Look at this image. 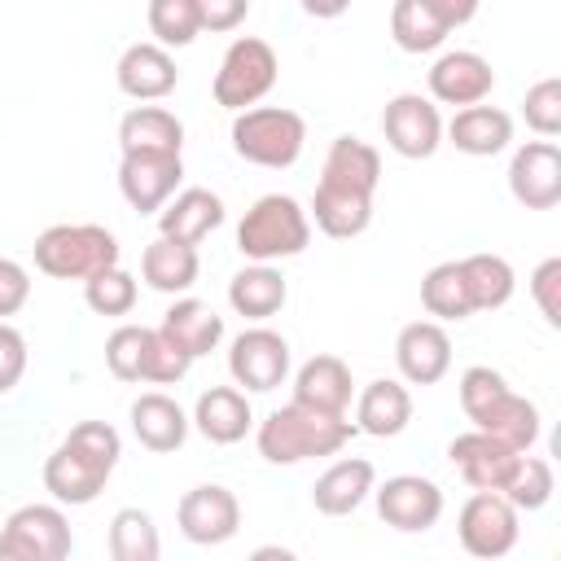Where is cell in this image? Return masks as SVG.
<instances>
[{"label": "cell", "instance_id": "6da1fadb", "mask_svg": "<svg viewBox=\"0 0 561 561\" xmlns=\"http://www.w3.org/2000/svg\"><path fill=\"white\" fill-rule=\"evenodd\" d=\"M123 456L118 430L105 421H79L61 447L44 460V491L57 504H92Z\"/></svg>", "mask_w": 561, "mask_h": 561}, {"label": "cell", "instance_id": "7a4b0ae2", "mask_svg": "<svg viewBox=\"0 0 561 561\" xmlns=\"http://www.w3.org/2000/svg\"><path fill=\"white\" fill-rule=\"evenodd\" d=\"M460 408L473 421V430H486L517 451H530L539 438V408L513 394L508 381L486 364H473L460 373Z\"/></svg>", "mask_w": 561, "mask_h": 561}, {"label": "cell", "instance_id": "3957f363", "mask_svg": "<svg viewBox=\"0 0 561 561\" xmlns=\"http://www.w3.org/2000/svg\"><path fill=\"white\" fill-rule=\"evenodd\" d=\"M355 434L359 430L346 416H329V412H316V408H302V403H285L259 425L254 443H259V456L267 465H298V460H311V456L342 451Z\"/></svg>", "mask_w": 561, "mask_h": 561}, {"label": "cell", "instance_id": "277c9868", "mask_svg": "<svg viewBox=\"0 0 561 561\" xmlns=\"http://www.w3.org/2000/svg\"><path fill=\"white\" fill-rule=\"evenodd\" d=\"M311 241V219L307 210L285 197V193H267L259 197L245 219L237 224V250L254 263H272V259H294L302 254Z\"/></svg>", "mask_w": 561, "mask_h": 561}, {"label": "cell", "instance_id": "5b68a950", "mask_svg": "<svg viewBox=\"0 0 561 561\" xmlns=\"http://www.w3.org/2000/svg\"><path fill=\"white\" fill-rule=\"evenodd\" d=\"M118 263V241L101 224H53L35 237V267L53 280H88Z\"/></svg>", "mask_w": 561, "mask_h": 561}, {"label": "cell", "instance_id": "8992f818", "mask_svg": "<svg viewBox=\"0 0 561 561\" xmlns=\"http://www.w3.org/2000/svg\"><path fill=\"white\" fill-rule=\"evenodd\" d=\"M105 364L118 381H158L171 386L188 373V355L162 333V329H145V324H118L105 337Z\"/></svg>", "mask_w": 561, "mask_h": 561}, {"label": "cell", "instance_id": "52a82bcc", "mask_svg": "<svg viewBox=\"0 0 561 561\" xmlns=\"http://www.w3.org/2000/svg\"><path fill=\"white\" fill-rule=\"evenodd\" d=\"M307 145V123L302 114L285 110V105H259V110H237L232 118V149L237 158L254 162V167H294L298 153Z\"/></svg>", "mask_w": 561, "mask_h": 561}, {"label": "cell", "instance_id": "ba28073f", "mask_svg": "<svg viewBox=\"0 0 561 561\" xmlns=\"http://www.w3.org/2000/svg\"><path fill=\"white\" fill-rule=\"evenodd\" d=\"M276 53H272V44L267 39H254V35H241V39H232L228 44V53H224V61H219V70H215V105H224V110H250V105H259L267 92H272V83H276Z\"/></svg>", "mask_w": 561, "mask_h": 561}, {"label": "cell", "instance_id": "9c48e42d", "mask_svg": "<svg viewBox=\"0 0 561 561\" xmlns=\"http://www.w3.org/2000/svg\"><path fill=\"white\" fill-rule=\"evenodd\" d=\"M70 548L75 535L57 504H22L0 530V561H61Z\"/></svg>", "mask_w": 561, "mask_h": 561}, {"label": "cell", "instance_id": "30bf717a", "mask_svg": "<svg viewBox=\"0 0 561 561\" xmlns=\"http://www.w3.org/2000/svg\"><path fill=\"white\" fill-rule=\"evenodd\" d=\"M456 530H460V548L469 557H504L513 552L522 526H517V508L508 504L504 491H473L456 517Z\"/></svg>", "mask_w": 561, "mask_h": 561}, {"label": "cell", "instance_id": "8fae6325", "mask_svg": "<svg viewBox=\"0 0 561 561\" xmlns=\"http://www.w3.org/2000/svg\"><path fill=\"white\" fill-rule=\"evenodd\" d=\"M381 131H386V145L399 153V158H430L438 145H443V118H438V105L421 92H399L394 101H386L381 110Z\"/></svg>", "mask_w": 561, "mask_h": 561}, {"label": "cell", "instance_id": "7c38bea8", "mask_svg": "<svg viewBox=\"0 0 561 561\" xmlns=\"http://www.w3.org/2000/svg\"><path fill=\"white\" fill-rule=\"evenodd\" d=\"M228 373L237 386L245 390H276L285 377H289V342L276 333V329H245L232 337V351H228Z\"/></svg>", "mask_w": 561, "mask_h": 561}, {"label": "cell", "instance_id": "4fadbf2b", "mask_svg": "<svg viewBox=\"0 0 561 561\" xmlns=\"http://www.w3.org/2000/svg\"><path fill=\"white\" fill-rule=\"evenodd\" d=\"M508 193L526 210H552L561 202V149L543 140H526L508 162Z\"/></svg>", "mask_w": 561, "mask_h": 561}, {"label": "cell", "instance_id": "5bb4252c", "mask_svg": "<svg viewBox=\"0 0 561 561\" xmlns=\"http://www.w3.org/2000/svg\"><path fill=\"white\" fill-rule=\"evenodd\" d=\"M377 513L394 530H430L443 517V491L421 473H394L377 486Z\"/></svg>", "mask_w": 561, "mask_h": 561}, {"label": "cell", "instance_id": "9a60e30c", "mask_svg": "<svg viewBox=\"0 0 561 561\" xmlns=\"http://www.w3.org/2000/svg\"><path fill=\"white\" fill-rule=\"evenodd\" d=\"M175 522H180L184 539L210 548V543H224V539L237 535V526H241V504H237V495H232L228 486L206 482V486H193V491L180 495Z\"/></svg>", "mask_w": 561, "mask_h": 561}, {"label": "cell", "instance_id": "2e32d148", "mask_svg": "<svg viewBox=\"0 0 561 561\" xmlns=\"http://www.w3.org/2000/svg\"><path fill=\"white\" fill-rule=\"evenodd\" d=\"M451 465L460 469V478L473 486V491H504V482L513 478L522 451L500 443L495 434L486 430H469V434H456L451 447H447Z\"/></svg>", "mask_w": 561, "mask_h": 561}, {"label": "cell", "instance_id": "e0dca14e", "mask_svg": "<svg viewBox=\"0 0 561 561\" xmlns=\"http://www.w3.org/2000/svg\"><path fill=\"white\" fill-rule=\"evenodd\" d=\"M180 180H184L180 153H123V162H118V188H123L127 206L140 215L162 210Z\"/></svg>", "mask_w": 561, "mask_h": 561}, {"label": "cell", "instance_id": "ac0fdd59", "mask_svg": "<svg viewBox=\"0 0 561 561\" xmlns=\"http://www.w3.org/2000/svg\"><path fill=\"white\" fill-rule=\"evenodd\" d=\"M495 88V70L482 53L451 48L430 66V96L443 105H478Z\"/></svg>", "mask_w": 561, "mask_h": 561}, {"label": "cell", "instance_id": "d6986e66", "mask_svg": "<svg viewBox=\"0 0 561 561\" xmlns=\"http://www.w3.org/2000/svg\"><path fill=\"white\" fill-rule=\"evenodd\" d=\"M394 364L412 386H434L451 368V337L438 320H412L394 337Z\"/></svg>", "mask_w": 561, "mask_h": 561}, {"label": "cell", "instance_id": "ffe728a7", "mask_svg": "<svg viewBox=\"0 0 561 561\" xmlns=\"http://www.w3.org/2000/svg\"><path fill=\"white\" fill-rule=\"evenodd\" d=\"M114 75H118V88L131 101H162L180 83V70H175L171 53L162 44H149V39L145 44H127L118 66H114Z\"/></svg>", "mask_w": 561, "mask_h": 561}, {"label": "cell", "instance_id": "44dd1931", "mask_svg": "<svg viewBox=\"0 0 561 561\" xmlns=\"http://www.w3.org/2000/svg\"><path fill=\"white\" fill-rule=\"evenodd\" d=\"M377 180H381V153L359 140V136H337L324 153V167H320V184L329 188H342V193H359V197H373L377 193Z\"/></svg>", "mask_w": 561, "mask_h": 561}, {"label": "cell", "instance_id": "7402d4cb", "mask_svg": "<svg viewBox=\"0 0 561 561\" xmlns=\"http://www.w3.org/2000/svg\"><path fill=\"white\" fill-rule=\"evenodd\" d=\"M373 478H377V469H373V460H364V456L333 460V465L316 478L311 504H316L324 517H346V513H355V508L364 504V495L373 491Z\"/></svg>", "mask_w": 561, "mask_h": 561}, {"label": "cell", "instance_id": "603a6c76", "mask_svg": "<svg viewBox=\"0 0 561 561\" xmlns=\"http://www.w3.org/2000/svg\"><path fill=\"white\" fill-rule=\"evenodd\" d=\"M219 224H224V197L210 193V188H184V193H175V202L162 206V215H158V237L197 245V241L210 237Z\"/></svg>", "mask_w": 561, "mask_h": 561}, {"label": "cell", "instance_id": "cb8c5ba5", "mask_svg": "<svg viewBox=\"0 0 561 561\" xmlns=\"http://www.w3.org/2000/svg\"><path fill=\"white\" fill-rule=\"evenodd\" d=\"M294 403L329 412V416H346L351 403V368L337 355H311L298 377H294Z\"/></svg>", "mask_w": 561, "mask_h": 561}, {"label": "cell", "instance_id": "d4e9b609", "mask_svg": "<svg viewBox=\"0 0 561 561\" xmlns=\"http://www.w3.org/2000/svg\"><path fill=\"white\" fill-rule=\"evenodd\" d=\"M447 140L469 158H491L513 140V118L500 105H460L447 123Z\"/></svg>", "mask_w": 561, "mask_h": 561}, {"label": "cell", "instance_id": "484cf974", "mask_svg": "<svg viewBox=\"0 0 561 561\" xmlns=\"http://www.w3.org/2000/svg\"><path fill=\"white\" fill-rule=\"evenodd\" d=\"M254 412H250V399L237 390V386H210L197 394V408H193V425L202 430V438L228 447V443H241L245 430H250Z\"/></svg>", "mask_w": 561, "mask_h": 561}, {"label": "cell", "instance_id": "4316f807", "mask_svg": "<svg viewBox=\"0 0 561 561\" xmlns=\"http://www.w3.org/2000/svg\"><path fill=\"white\" fill-rule=\"evenodd\" d=\"M158 329H162L188 359H197V355H210V351L219 346V337H224V316H219L210 302H202V298H180V302L167 307V316H162Z\"/></svg>", "mask_w": 561, "mask_h": 561}, {"label": "cell", "instance_id": "83f0119b", "mask_svg": "<svg viewBox=\"0 0 561 561\" xmlns=\"http://www.w3.org/2000/svg\"><path fill=\"white\" fill-rule=\"evenodd\" d=\"M131 434L149 451H175L188 438V416H184V408L171 394L149 390V394H140L131 403Z\"/></svg>", "mask_w": 561, "mask_h": 561}, {"label": "cell", "instance_id": "f1b7e54d", "mask_svg": "<svg viewBox=\"0 0 561 561\" xmlns=\"http://www.w3.org/2000/svg\"><path fill=\"white\" fill-rule=\"evenodd\" d=\"M123 153H180L184 149V123L162 105H136L118 123Z\"/></svg>", "mask_w": 561, "mask_h": 561}, {"label": "cell", "instance_id": "f546056e", "mask_svg": "<svg viewBox=\"0 0 561 561\" xmlns=\"http://www.w3.org/2000/svg\"><path fill=\"white\" fill-rule=\"evenodd\" d=\"M412 421V394L408 386L381 377V381H368L359 403H355V430L359 434H373V438H394L403 425Z\"/></svg>", "mask_w": 561, "mask_h": 561}, {"label": "cell", "instance_id": "4dcf8cb0", "mask_svg": "<svg viewBox=\"0 0 561 561\" xmlns=\"http://www.w3.org/2000/svg\"><path fill=\"white\" fill-rule=\"evenodd\" d=\"M197 245H184V241H171V237H158L145 245L140 254V276L149 280V289L158 294H184L197 285Z\"/></svg>", "mask_w": 561, "mask_h": 561}, {"label": "cell", "instance_id": "1f68e13d", "mask_svg": "<svg viewBox=\"0 0 561 561\" xmlns=\"http://www.w3.org/2000/svg\"><path fill=\"white\" fill-rule=\"evenodd\" d=\"M289 289H285V276L272 267V263H254V267H241L232 280H228V302L237 316L245 320H267L285 307Z\"/></svg>", "mask_w": 561, "mask_h": 561}, {"label": "cell", "instance_id": "d6a6232c", "mask_svg": "<svg viewBox=\"0 0 561 561\" xmlns=\"http://www.w3.org/2000/svg\"><path fill=\"white\" fill-rule=\"evenodd\" d=\"M311 215H316V228L324 237H359L373 219V197H359V193H342V188H329V184H316V197H311Z\"/></svg>", "mask_w": 561, "mask_h": 561}, {"label": "cell", "instance_id": "836d02e7", "mask_svg": "<svg viewBox=\"0 0 561 561\" xmlns=\"http://www.w3.org/2000/svg\"><path fill=\"white\" fill-rule=\"evenodd\" d=\"M460 272H465V289H469L473 311H495V307H504L513 298L517 276H513L508 259H500V254H469V259H460Z\"/></svg>", "mask_w": 561, "mask_h": 561}, {"label": "cell", "instance_id": "e575fe53", "mask_svg": "<svg viewBox=\"0 0 561 561\" xmlns=\"http://www.w3.org/2000/svg\"><path fill=\"white\" fill-rule=\"evenodd\" d=\"M390 35H394V44L403 53H434L447 39V22L434 13L430 0H394Z\"/></svg>", "mask_w": 561, "mask_h": 561}, {"label": "cell", "instance_id": "d590c367", "mask_svg": "<svg viewBox=\"0 0 561 561\" xmlns=\"http://www.w3.org/2000/svg\"><path fill=\"white\" fill-rule=\"evenodd\" d=\"M421 302H425V311L438 316V320H465V316H473L460 259L438 263V267L425 272V280H421Z\"/></svg>", "mask_w": 561, "mask_h": 561}, {"label": "cell", "instance_id": "8d00e7d4", "mask_svg": "<svg viewBox=\"0 0 561 561\" xmlns=\"http://www.w3.org/2000/svg\"><path fill=\"white\" fill-rule=\"evenodd\" d=\"M158 526L145 508H118L110 522V557L114 561H158Z\"/></svg>", "mask_w": 561, "mask_h": 561}, {"label": "cell", "instance_id": "74e56055", "mask_svg": "<svg viewBox=\"0 0 561 561\" xmlns=\"http://www.w3.org/2000/svg\"><path fill=\"white\" fill-rule=\"evenodd\" d=\"M149 31L162 48H184L202 35V13L193 0H149Z\"/></svg>", "mask_w": 561, "mask_h": 561}, {"label": "cell", "instance_id": "f35d334b", "mask_svg": "<svg viewBox=\"0 0 561 561\" xmlns=\"http://www.w3.org/2000/svg\"><path fill=\"white\" fill-rule=\"evenodd\" d=\"M83 302L96 311V316H127L136 307V276L123 272L118 263L114 267H101L83 280Z\"/></svg>", "mask_w": 561, "mask_h": 561}, {"label": "cell", "instance_id": "ab89813d", "mask_svg": "<svg viewBox=\"0 0 561 561\" xmlns=\"http://www.w3.org/2000/svg\"><path fill=\"white\" fill-rule=\"evenodd\" d=\"M504 495H508V504L522 513H535V508H543L548 500H552V465L543 460V456H526L522 451V460H517V469H513V478L504 482Z\"/></svg>", "mask_w": 561, "mask_h": 561}, {"label": "cell", "instance_id": "60d3db41", "mask_svg": "<svg viewBox=\"0 0 561 561\" xmlns=\"http://www.w3.org/2000/svg\"><path fill=\"white\" fill-rule=\"evenodd\" d=\"M526 127L539 136L561 131V79H539L535 88H526Z\"/></svg>", "mask_w": 561, "mask_h": 561}, {"label": "cell", "instance_id": "b9f144b4", "mask_svg": "<svg viewBox=\"0 0 561 561\" xmlns=\"http://www.w3.org/2000/svg\"><path fill=\"white\" fill-rule=\"evenodd\" d=\"M530 294H535L543 320L557 329V324H561V259H543V263L535 267V276H530Z\"/></svg>", "mask_w": 561, "mask_h": 561}, {"label": "cell", "instance_id": "7bdbcfd3", "mask_svg": "<svg viewBox=\"0 0 561 561\" xmlns=\"http://www.w3.org/2000/svg\"><path fill=\"white\" fill-rule=\"evenodd\" d=\"M22 373H26V337L0 320V394L13 390L22 381Z\"/></svg>", "mask_w": 561, "mask_h": 561}, {"label": "cell", "instance_id": "ee69618b", "mask_svg": "<svg viewBox=\"0 0 561 561\" xmlns=\"http://www.w3.org/2000/svg\"><path fill=\"white\" fill-rule=\"evenodd\" d=\"M26 298H31V276H26V267H22L18 259H0V320L13 316V311H22Z\"/></svg>", "mask_w": 561, "mask_h": 561}, {"label": "cell", "instance_id": "f6af8a7d", "mask_svg": "<svg viewBox=\"0 0 561 561\" xmlns=\"http://www.w3.org/2000/svg\"><path fill=\"white\" fill-rule=\"evenodd\" d=\"M202 13V31H237L250 13V0H193Z\"/></svg>", "mask_w": 561, "mask_h": 561}, {"label": "cell", "instance_id": "bcb514c9", "mask_svg": "<svg viewBox=\"0 0 561 561\" xmlns=\"http://www.w3.org/2000/svg\"><path fill=\"white\" fill-rule=\"evenodd\" d=\"M434 4V13L447 22V31L451 26H465V22H473V13H478V4L482 0H430Z\"/></svg>", "mask_w": 561, "mask_h": 561}, {"label": "cell", "instance_id": "7dc6e473", "mask_svg": "<svg viewBox=\"0 0 561 561\" xmlns=\"http://www.w3.org/2000/svg\"><path fill=\"white\" fill-rule=\"evenodd\" d=\"M302 9L311 18H342L351 9V0H302Z\"/></svg>", "mask_w": 561, "mask_h": 561}]
</instances>
